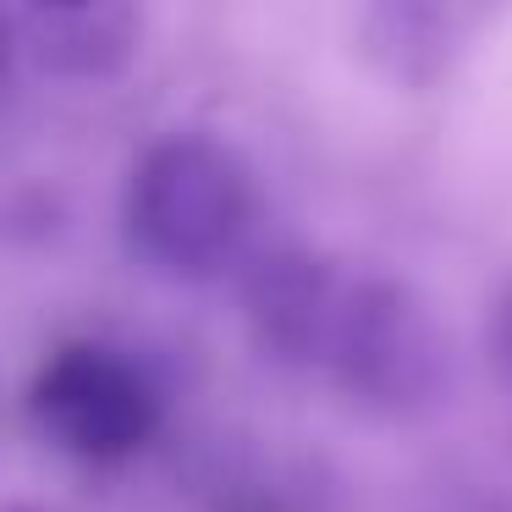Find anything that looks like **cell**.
<instances>
[{"label":"cell","instance_id":"obj_6","mask_svg":"<svg viewBox=\"0 0 512 512\" xmlns=\"http://www.w3.org/2000/svg\"><path fill=\"white\" fill-rule=\"evenodd\" d=\"M12 56H17V28H12V17H6V6H0V89L12 78Z\"/></svg>","mask_w":512,"mask_h":512},{"label":"cell","instance_id":"obj_5","mask_svg":"<svg viewBox=\"0 0 512 512\" xmlns=\"http://www.w3.org/2000/svg\"><path fill=\"white\" fill-rule=\"evenodd\" d=\"M446 17L435 0H375L369 12V56L402 83H430L446 61Z\"/></svg>","mask_w":512,"mask_h":512},{"label":"cell","instance_id":"obj_8","mask_svg":"<svg viewBox=\"0 0 512 512\" xmlns=\"http://www.w3.org/2000/svg\"><path fill=\"white\" fill-rule=\"evenodd\" d=\"M507 353H512V314H507Z\"/></svg>","mask_w":512,"mask_h":512},{"label":"cell","instance_id":"obj_4","mask_svg":"<svg viewBox=\"0 0 512 512\" xmlns=\"http://www.w3.org/2000/svg\"><path fill=\"white\" fill-rule=\"evenodd\" d=\"M149 0H17V39L61 83H111L144 45Z\"/></svg>","mask_w":512,"mask_h":512},{"label":"cell","instance_id":"obj_7","mask_svg":"<svg viewBox=\"0 0 512 512\" xmlns=\"http://www.w3.org/2000/svg\"><path fill=\"white\" fill-rule=\"evenodd\" d=\"M0 512H50V507H34V501H12V507H0Z\"/></svg>","mask_w":512,"mask_h":512},{"label":"cell","instance_id":"obj_1","mask_svg":"<svg viewBox=\"0 0 512 512\" xmlns=\"http://www.w3.org/2000/svg\"><path fill=\"white\" fill-rule=\"evenodd\" d=\"M254 226V171L210 133H171L138 155L127 177V237L144 259L204 276Z\"/></svg>","mask_w":512,"mask_h":512},{"label":"cell","instance_id":"obj_2","mask_svg":"<svg viewBox=\"0 0 512 512\" xmlns=\"http://www.w3.org/2000/svg\"><path fill=\"white\" fill-rule=\"evenodd\" d=\"M325 353L380 408H424L446 386V336L413 292L369 281L336 298Z\"/></svg>","mask_w":512,"mask_h":512},{"label":"cell","instance_id":"obj_3","mask_svg":"<svg viewBox=\"0 0 512 512\" xmlns=\"http://www.w3.org/2000/svg\"><path fill=\"white\" fill-rule=\"evenodd\" d=\"M34 419L72 457L116 463L155 430V391L105 347H61L34 380Z\"/></svg>","mask_w":512,"mask_h":512}]
</instances>
